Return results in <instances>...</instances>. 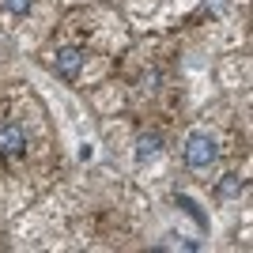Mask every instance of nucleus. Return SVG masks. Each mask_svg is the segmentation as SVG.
I'll use <instances>...</instances> for the list:
<instances>
[{
  "label": "nucleus",
  "mask_w": 253,
  "mask_h": 253,
  "mask_svg": "<svg viewBox=\"0 0 253 253\" xmlns=\"http://www.w3.org/2000/svg\"><path fill=\"white\" fill-rule=\"evenodd\" d=\"M178 204H181V208H185V211H189V215H193V219H197V223H201V227H204V223H208V219H204V211L197 208V204H193L189 197H178Z\"/></svg>",
  "instance_id": "nucleus-7"
},
{
  "label": "nucleus",
  "mask_w": 253,
  "mask_h": 253,
  "mask_svg": "<svg viewBox=\"0 0 253 253\" xmlns=\"http://www.w3.org/2000/svg\"><path fill=\"white\" fill-rule=\"evenodd\" d=\"M242 189H246V178H242V174H223V181H219V197H223V201L238 197Z\"/></svg>",
  "instance_id": "nucleus-5"
},
{
  "label": "nucleus",
  "mask_w": 253,
  "mask_h": 253,
  "mask_svg": "<svg viewBox=\"0 0 253 253\" xmlns=\"http://www.w3.org/2000/svg\"><path fill=\"white\" fill-rule=\"evenodd\" d=\"M159 151H163V136L159 132H144L136 140V163H151V159H159Z\"/></svg>",
  "instance_id": "nucleus-4"
},
{
  "label": "nucleus",
  "mask_w": 253,
  "mask_h": 253,
  "mask_svg": "<svg viewBox=\"0 0 253 253\" xmlns=\"http://www.w3.org/2000/svg\"><path fill=\"white\" fill-rule=\"evenodd\" d=\"M27 151V132H23L15 121L0 125V159H15Z\"/></svg>",
  "instance_id": "nucleus-3"
},
{
  "label": "nucleus",
  "mask_w": 253,
  "mask_h": 253,
  "mask_svg": "<svg viewBox=\"0 0 253 253\" xmlns=\"http://www.w3.org/2000/svg\"><path fill=\"white\" fill-rule=\"evenodd\" d=\"M0 4H4V11H11V15H27L34 0H0Z\"/></svg>",
  "instance_id": "nucleus-6"
},
{
  "label": "nucleus",
  "mask_w": 253,
  "mask_h": 253,
  "mask_svg": "<svg viewBox=\"0 0 253 253\" xmlns=\"http://www.w3.org/2000/svg\"><path fill=\"white\" fill-rule=\"evenodd\" d=\"M84 61H87L84 49H76V45H61V49L53 53V72L61 76L64 84H76L80 72H84Z\"/></svg>",
  "instance_id": "nucleus-2"
},
{
  "label": "nucleus",
  "mask_w": 253,
  "mask_h": 253,
  "mask_svg": "<svg viewBox=\"0 0 253 253\" xmlns=\"http://www.w3.org/2000/svg\"><path fill=\"white\" fill-rule=\"evenodd\" d=\"M219 159V148H215V136H208V132H189V140H185V167L193 170H208L211 163Z\"/></svg>",
  "instance_id": "nucleus-1"
}]
</instances>
